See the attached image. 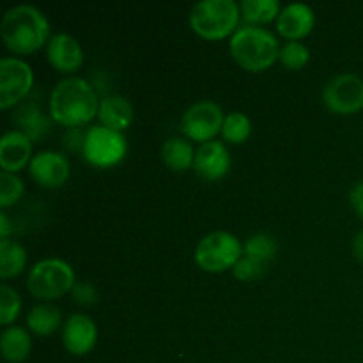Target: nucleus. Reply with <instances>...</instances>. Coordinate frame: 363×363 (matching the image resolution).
<instances>
[{
	"instance_id": "3",
	"label": "nucleus",
	"mask_w": 363,
	"mask_h": 363,
	"mask_svg": "<svg viewBox=\"0 0 363 363\" xmlns=\"http://www.w3.org/2000/svg\"><path fill=\"white\" fill-rule=\"evenodd\" d=\"M229 50L241 67L248 71H264L279 59L280 45L268 28L245 23L230 35Z\"/></svg>"
},
{
	"instance_id": "13",
	"label": "nucleus",
	"mask_w": 363,
	"mask_h": 363,
	"mask_svg": "<svg viewBox=\"0 0 363 363\" xmlns=\"http://www.w3.org/2000/svg\"><path fill=\"white\" fill-rule=\"evenodd\" d=\"M46 57L60 73H73L84 62L82 45L67 32H57L46 43Z\"/></svg>"
},
{
	"instance_id": "22",
	"label": "nucleus",
	"mask_w": 363,
	"mask_h": 363,
	"mask_svg": "<svg viewBox=\"0 0 363 363\" xmlns=\"http://www.w3.org/2000/svg\"><path fill=\"white\" fill-rule=\"evenodd\" d=\"M27 264V250L23 245L9 238H0V277L4 280L16 277Z\"/></svg>"
},
{
	"instance_id": "12",
	"label": "nucleus",
	"mask_w": 363,
	"mask_h": 363,
	"mask_svg": "<svg viewBox=\"0 0 363 363\" xmlns=\"http://www.w3.org/2000/svg\"><path fill=\"white\" fill-rule=\"evenodd\" d=\"M98 340L96 323L85 314H71L62 326V344L67 353L84 357Z\"/></svg>"
},
{
	"instance_id": "19",
	"label": "nucleus",
	"mask_w": 363,
	"mask_h": 363,
	"mask_svg": "<svg viewBox=\"0 0 363 363\" xmlns=\"http://www.w3.org/2000/svg\"><path fill=\"white\" fill-rule=\"evenodd\" d=\"M162 158L165 165L172 170H186L194 167L195 151L191 142L183 137H170L163 142Z\"/></svg>"
},
{
	"instance_id": "16",
	"label": "nucleus",
	"mask_w": 363,
	"mask_h": 363,
	"mask_svg": "<svg viewBox=\"0 0 363 363\" xmlns=\"http://www.w3.org/2000/svg\"><path fill=\"white\" fill-rule=\"evenodd\" d=\"M32 160V138L21 130H7L0 138V167L16 174Z\"/></svg>"
},
{
	"instance_id": "29",
	"label": "nucleus",
	"mask_w": 363,
	"mask_h": 363,
	"mask_svg": "<svg viewBox=\"0 0 363 363\" xmlns=\"http://www.w3.org/2000/svg\"><path fill=\"white\" fill-rule=\"evenodd\" d=\"M264 269H266V264H262V262L255 261V259L243 255V257H241L240 261L234 264L233 273H234V277H236L238 280L248 282V280L259 279V277L264 273Z\"/></svg>"
},
{
	"instance_id": "10",
	"label": "nucleus",
	"mask_w": 363,
	"mask_h": 363,
	"mask_svg": "<svg viewBox=\"0 0 363 363\" xmlns=\"http://www.w3.org/2000/svg\"><path fill=\"white\" fill-rule=\"evenodd\" d=\"M34 71L30 64L18 57L0 59V108H9L30 92Z\"/></svg>"
},
{
	"instance_id": "18",
	"label": "nucleus",
	"mask_w": 363,
	"mask_h": 363,
	"mask_svg": "<svg viewBox=\"0 0 363 363\" xmlns=\"http://www.w3.org/2000/svg\"><path fill=\"white\" fill-rule=\"evenodd\" d=\"M0 351L2 358L9 363H21L30 357L32 339L23 326H6L0 335Z\"/></svg>"
},
{
	"instance_id": "4",
	"label": "nucleus",
	"mask_w": 363,
	"mask_h": 363,
	"mask_svg": "<svg viewBox=\"0 0 363 363\" xmlns=\"http://www.w3.org/2000/svg\"><path fill=\"white\" fill-rule=\"evenodd\" d=\"M241 7L236 0H201L190 11V25L204 39H223L234 34Z\"/></svg>"
},
{
	"instance_id": "25",
	"label": "nucleus",
	"mask_w": 363,
	"mask_h": 363,
	"mask_svg": "<svg viewBox=\"0 0 363 363\" xmlns=\"http://www.w3.org/2000/svg\"><path fill=\"white\" fill-rule=\"evenodd\" d=\"M250 131L252 123L247 113L238 112V110L227 113L222 126L223 140L230 142V144H241V142H245L250 137Z\"/></svg>"
},
{
	"instance_id": "7",
	"label": "nucleus",
	"mask_w": 363,
	"mask_h": 363,
	"mask_svg": "<svg viewBox=\"0 0 363 363\" xmlns=\"http://www.w3.org/2000/svg\"><path fill=\"white\" fill-rule=\"evenodd\" d=\"M128 142L121 131L110 130L103 124L89 128L82 142L85 160L96 167L117 165L126 156Z\"/></svg>"
},
{
	"instance_id": "5",
	"label": "nucleus",
	"mask_w": 363,
	"mask_h": 363,
	"mask_svg": "<svg viewBox=\"0 0 363 363\" xmlns=\"http://www.w3.org/2000/svg\"><path fill=\"white\" fill-rule=\"evenodd\" d=\"M74 272L71 264L59 257H46L35 262L27 277V289L38 300L52 301L64 296L74 287Z\"/></svg>"
},
{
	"instance_id": "27",
	"label": "nucleus",
	"mask_w": 363,
	"mask_h": 363,
	"mask_svg": "<svg viewBox=\"0 0 363 363\" xmlns=\"http://www.w3.org/2000/svg\"><path fill=\"white\" fill-rule=\"evenodd\" d=\"M21 311V298L14 287L9 284L0 286V325L11 326L14 319L20 315Z\"/></svg>"
},
{
	"instance_id": "21",
	"label": "nucleus",
	"mask_w": 363,
	"mask_h": 363,
	"mask_svg": "<svg viewBox=\"0 0 363 363\" xmlns=\"http://www.w3.org/2000/svg\"><path fill=\"white\" fill-rule=\"evenodd\" d=\"M13 121L21 128L23 133H27L32 140L45 137L50 131L48 117L43 116L41 110L38 108L35 103H25L14 112Z\"/></svg>"
},
{
	"instance_id": "8",
	"label": "nucleus",
	"mask_w": 363,
	"mask_h": 363,
	"mask_svg": "<svg viewBox=\"0 0 363 363\" xmlns=\"http://www.w3.org/2000/svg\"><path fill=\"white\" fill-rule=\"evenodd\" d=\"M321 99L333 113L350 116L363 108V78L357 73H340L330 78L321 91Z\"/></svg>"
},
{
	"instance_id": "11",
	"label": "nucleus",
	"mask_w": 363,
	"mask_h": 363,
	"mask_svg": "<svg viewBox=\"0 0 363 363\" xmlns=\"http://www.w3.org/2000/svg\"><path fill=\"white\" fill-rule=\"evenodd\" d=\"M69 160L59 151H41L32 156L28 172L32 179L45 188H59L69 177Z\"/></svg>"
},
{
	"instance_id": "2",
	"label": "nucleus",
	"mask_w": 363,
	"mask_h": 363,
	"mask_svg": "<svg viewBox=\"0 0 363 363\" xmlns=\"http://www.w3.org/2000/svg\"><path fill=\"white\" fill-rule=\"evenodd\" d=\"M98 94L85 78L67 77L57 82L50 94L52 119L64 126H82L98 116Z\"/></svg>"
},
{
	"instance_id": "32",
	"label": "nucleus",
	"mask_w": 363,
	"mask_h": 363,
	"mask_svg": "<svg viewBox=\"0 0 363 363\" xmlns=\"http://www.w3.org/2000/svg\"><path fill=\"white\" fill-rule=\"evenodd\" d=\"M351 250H353L354 259L363 262V229L357 234V236L353 238V243H351Z\"/></svg>"
},
{
	"instance_id": "23",
	"label": "nucleus",
	"mask_w": 363,
	"mask_h": 363,
	"mask_svg": "<svg viewBox=\"0 0 363 363\" xmlns=\"http://www.w3.org/2000/svg\"><path fill=\"white\" fill-rule=\"evenodd\" d=\"M240 7L241 16L248 25L268 23L273 18L279 16L282 9L279 0H243Z\"/></svg>"
},
{
	"instance_id": "31",
	"label": "nucleus",
	"mask_w": 363,
	"mask_h": 363,
	"mask_svg": "<svg viewBox=\"0 0 363 363\" xmlns=\"http://www.w3.org/2000/svg\"><path fill=\"white\" fill-rule=\"evenodd\" d=\"M350 204L358 216L363 220V179L354 183L350 190Z\"/></svg>"
},
{
	"instance_id": "14",
	"label": "nucleus",
	"mask_w": 363,
	"mask_h": 363,
	"mask_svg": "<svg viewBox=\"0 0 363 363\" xmlns=\"http://www.w3.org/2000/svg\"><path fill=\"white\" fill-rule=\"evenodd\" d=\"M195 172L208 181H216L230 169V152L220 140H209L199 145L194 162Z\"/></svg>"
},
{
	"instance_id": "9",
	"label": "nucleus",
	"mask_w": 363,
	"mask_h": 363,
	"mask_svg": "<svg viewBox=\"0 0 363 363\" xmlns=\"http://www.w3.org/2000/svg\"><path fill=\"white\" fill-rule=\"evenodd\" d=\"M223 121L225 113L218 103L213 99H199L183 113L179 128L188 138L204 144L213 140V137L222 131Z\"/></svg>"
},
{
	"instance_id": "15",
	"label": "nucleus",
	"mask_w": 363,
	"mask_h": 363,
	"mask_svg": "<svg viewBox=\"0 0 363 363\" xmlns=\"http://www.w3.org/2000/svg\"><path fill=\"white\" fill-rule=\"evenodd\" d=\"M315 14L308 4L305 2H291L280 9L277 16V30L287 38V41L301 38L308 34L314 28Z\"/></svg>"
},
{
	"instance_id": "26",
	"label": "nucleus",
	"mask_w": 363,
	"mask_h": 363,
	"mask_svg": "<svg viewBox=\"0 0 363 363\" xmlns=\"http://www.w3.org/2000/svg\"><path fill=\"white\" fill-rule=\"evenodd\" d=\"M311 59V50L305 43L291 39L280 46L279 60L287 67V69H300Z\"/></svg>"
},
{
	"instance_id": "28",
	"label": "nucleus",
	"mask_w": 363,
	"mask_h": 363,
	"mask_svg": "<svg viewBox=\"0 0 363 363\" xmlns=\"http://www.w3.org/2000/svg\"><path fill=\"white\" fill-rule=\"evenodd\" d=\"M23 195V181L13 172H0V206L4 209L20 201Z\"/></svg>"
},
{
	"instance_id": "1",
	"label": "nucleus",
	"mask_w": 363,
	"mask_h": 363,
	"mask_svg": "<svg viewBox=\"0 0 363 363\" xmlns=\"http://www.w3.org/2000/svg\"><path fill=\"white\" fill-rule=\"evenodd\" d=\"M0 35L11 52L32 53L48 43L50 23L43 11L30 4H16L2 14Z\"/></svg>"
},
{
	"instance_id": "30",
	"label": "nucleus",
	"mask_w": 363,
	"mask_h": 363,
	"mask_svg": "<svg viewBox=\"0 0 363 363\" xmlns=\"http://www.w3.org/2000/svg\"><path fill=\"white\" fill-rule=\"evenodd\" d=\"M71 293H73V300L80 305H92L98 300V293L91 282H77Z\"/></svg>"
},
{
	"instance_id": "6",
	"label": "nucleus",
	"mask_w": 363,
	"mask_h": 363,
	"mask_svg": "<svg viewBox=\"0 0 363 363\" xmlns=\"http://www.w3.org/2000/svg\"><path fill=\"white\" fill-rule=\"evenodd\" d=\"M243 257L241 241L227 230H213L201 238L194 252V259L204 272L222 273L234 268Z\"/></svg>"
},
{
	"instance_id": "33",
	"label": "nucleus",
	"mask_w": 363,
	"mask_h": 363,
	"mask_svg": "<svg viewBox=\"0 0 363 363\" xmlns=\"http://www.w3.org/2000/svg\"><path fill=\"white\" fill-rule=\"evenodd\" d=\"M11 222L6 211H0V238H9Z\"/></svg>"
},
{
	"instance_id": "20",
	"label": "nucleus",
	"mask_w": 363,
	"mask_h": 363,
	"mask_svg": "<svg viewBox=\"0 0 363 363\" xmlns=\"http://www.w3.org/2000/svg\"><path fill=\"white\" fill-rule=\"evenodd\" d=\"M62 321V314H60V308L53 303H39L28 311L27 314V325L30 332H34L35 335H52L57 328L60 326Z\"/></svg>"
},
{
	"instance_id": "24",
	"label": "nucleus",
	"mask_w": 363,
	"mask_h": 363,
	"mask_svg": "<svg viewBox=\"0 0 363 363\" xmlns=\"http://www.w3.org/2000/svg\"><path fill=\"white\" fill-rule=\"evenodd\" d=\"M243 254L247 257L255 259V261L262 262V264H268L269 261H273L277 255V241L275 238L269 236L266 233L254 234V236L248 238L243 245Z\"/></svg>"
},
{
	"instance_id": "17",
	"label": "nucleus",
	"mask_w": 363,
	"mask_h": 363,
	"mask_svg": "<svg viewBox=\"0 0 363 363\" xmlns=\"http://www.w3.org/2000/svg\"><path fill=\"white\" fill-rule=\"evenodd\" d=\"M99 124L110 130L123 131L133 121V105L121 94H110L99 101Z\"/></svg>"
}]
</instances>
